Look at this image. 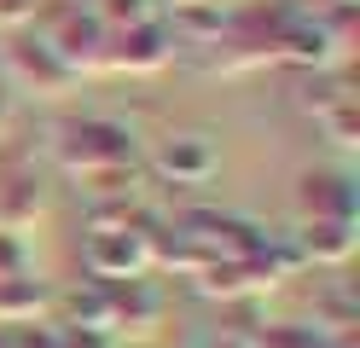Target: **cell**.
<instances>
[{"label":"cell","instance_id":"obj_1","mask_svg":"<svg viewBox=\"0 0 360 348\" xmlns=\"http://www.w3.org/2000/svg\"><path fill=\"white\" fill-rule=\"evenodd\" d=\"M58 162L70 174H110V169H134L140 162V146H134V128L117 122V116H82V122H64L53 139Z\"/></svg>","mask_w":360,"mask_h":348},{"label":"cell","instance_id":"obj_2","mask_svg":"<svg viewBox=\"0 0 360 348\" xmlns=\"http://www.w3.org/2000/svg\"><path fill=\"white\" fill-rule=\"evenodd\" d=\"M151 162H157V174L174 180V186H204L221 169V151H215L210 134H169L163 146L151 151Z\"/></svg>","mask_w":360,"mask_h":348},{"label":"cell","instance_id":"obj_3","mask_svg":"<svg viewBox=\"0 0 360 348\" xmlns=\"http://www.w3.org/2000/svg\"><path fill=\"white\" fill-rule=\"evenodd\" d=\"M87 267H94L99 278H134L146 262H151V244L146 232H128V226H99L94 238H87Z\"/></svg>","mask_w":360,"mask_h":348},{"label":"cell","instance_id":"obj_4","mask_svg":"<svg viewBox=\"0 0 360 348\" xmlns=\"http://www.w3.org/2000/svg\"><path fill=\"white\" fill-rule=\"evenodd\" d=\"M6 64L18 70V76H30V82H35V93H47V99H53V93H64V87H76V70L64 64L47 41L18 35V41H12V53H6Z\"/></svg>","mask_w":360,"mask_h":348},{"label":"cell","instance_id":"obj_5","mask_svg":"<svg viewBox=\"0 0 360 348\" xmlns=\"http://www.w3.org/2000/svg\"><path fill=\"white\" fill-rule=\"evenodd\" d=\"M302 215L320 221H354V192L343 174H308L302 180Z\"/></svg>","mask_w":360,"mask_h":348},{"label":"cell","instance_id":"obj_6","mask_svg":"<svg viewBox=\"0 0 360 348\" xmlns=\"http://www.w3.org/2000/svg\"><path fill=\"white\" fill-rule=\"evenodd\" d=\"M297 244L314 255V262H349V250H354V221H320V215H308L297 226Z\"/></svg>","mask_w":360,"mask_h":348},{"label":"cell","instance_id":"obj_7","mask_svg":"<svg viewBox=\"0 0 360 348\" xmlns=\"http://www.w3.org/2000/svg\"><path fill=\"white\" fill-rule=\"evenodd\" d=\"M35 215H41V180L24 174V169H12L6 180H0V232H18Z\"/></svg>","mask_w":360,"mask_h":348},{"label":"cell","instance_id":"obj_8","mask_svg":"<svg viewBox=\"0 0 360 348\" xmlns=\"http://www.w3.org/2000/svg\"><path fill=\"white\" fill-rule=\"evenodd\" d=\"M12 273H30V255L18 232H0V278H12Z\"/></svg>","mask_w":360,"mask_h":348},{"label":"cell","instance_id":"obj_9","mask_svg":"<svg viewBox=\"0 0 360 348\" xmlns=\"http://www.w3.org/2000/svg\"><path fill=\"white\" fill-rule=\"evenodd\" d=\"M6 122H12V87L0 82V134H6Z\"/></svg>","mask_w":360,"mask_h":348}]
</instances>
